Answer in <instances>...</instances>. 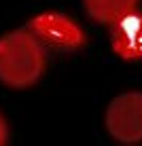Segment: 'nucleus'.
Wrapping results in <instances>:
<instances>
[{
  "label": "nucleus",
  "instance_id": "f03ea898",
  "mask_svg": "<svg viewBox=\"0 0 142 146\" xmlns=\"http://www.w3.org/2000/svg\"><path fill=\"white\" fill-rule=\"evenodd\" d=\"M104 125L108 135L119 144L142 142V91H125L110 100Z\"/></svg>",
  "mask_w": 142,
  "mask_h": 146
},
{
  "label": "nucleus",
  "instance_id": "f257e3e1",
  "mask_svg": "<svg viewBox=\"0 0 142 146\" xmlns=\"http://www.w3.org/2000/svg\"><path fill=\"white\" fill-rule=\"evenodd\" d=\"M45 72L43 42L26 30H13L0 36V83L26 89L38 83Z\"/></svg>",
  "mask_w": 142,
  "mask_h": 146
},
{
  "label": "nucleus",
  "instance_id": "20e7f679",
  "mask_svg": "<svg viewBox=\"0 0 142 146\" xmlns=\"http://www.w3.org/2000/svg\"><path fill=\"white\" fill-rule=\"evenodd\" d=\"M110 47L125 62L142 59V13L138 7L119 15L108 26Z\"/></svg>",
  "mask_w": 142,
  "mask_h": 146
},
{
  "label": "nucleus",
  "instance_id": "39448f33",
  "mask_svg": "<svg viewBox=\"0 0 142 146\" xmlns=\"http://www.w3.org/2000/svg\"><path fill=\"white\" fill-rule=\"evenodd\" d=\"M83 7L93 21L110 26L119 15L138 7V0H83Z\"/></svg>",
  "mask_w": 142,
  "mask_h": 146
},
{
  "label": "nucleus",
  "instance_id": "7ed1b4c3",
  "mask_svg": "<svg viewBox=\"0 0 142 146\" xmlns=\"http://www.w3.org/2000/svg\"><path fill=\"white\" fill-rule=\"evenodd\" d=\"M28 30L43 44L57 51H74L85 44V32L64 13H40L28 21Z\"/></svg>",
  "mask_w": 142,
  "mask_h": 146
},
{
  "label": "nucleus",
  "instance_id": "423d86ee",
  "mask_svg": "<svg viewBox=\"0 0 142 146\" xmlns=\"http://www.w3.org/2000/svg\"><path fill=\"white\" fill-rule=\"evenodd\" d=\"M9 142V127H7V121L0 114V146H4Z\"/></svg>",
  "mask_w": 142,
  "mask_h": 146
}]
</instances>
